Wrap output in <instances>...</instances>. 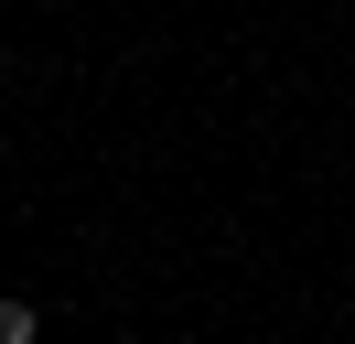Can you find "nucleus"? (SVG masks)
<instances>
[{"instance_id": "1", "label": "nucleus", "mask_w": 355, "mask_h": 344, "mask_svg": "<svg viewBox=\"0 0 355 344\" xmlns=\"http://www.w3.org/2000/svg\"><path fill=\"white\" fill-rule=\"evenodd\" d=\"M33 334H44V312H33V301H11V291H0V344H33Z\"/></svg>"}]
</instances>
